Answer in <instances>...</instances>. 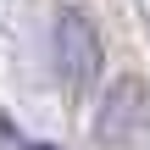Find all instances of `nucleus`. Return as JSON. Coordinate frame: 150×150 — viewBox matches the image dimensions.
<instances>
[{
	"label": "nucleus",
	"mask_w": 150,
	"mask_h": 150,
	"mask_svg": "<svg viewBox=\"0 0 150 150\" xmlns=\"http://www.w3.org/2000/svg\"><path fill=\"white\" fill-rule=\"evenodd\" d=\"M95 145L100 150H145L150 145V83L122 72L111 78L100 111H95Z\"/></svg>",
	"instance_id": "1"
},
{
	"label": "nucleus",
	"mask_w": 150,
	"mask_h": 150,
	"mask_svg": "<svg viewBox=\"0 0 150 150\" xmlns=\"http://www.w3.org/2000/svg\"><path fill=\"white\" fill-rule=\"evenodd\" d=\"M50 45H56V72L67 89H89L106 67V45H100V28L83 6H56V22H50Z\"/></svg>",
	"instance_id": "2"
}]
</instances>
